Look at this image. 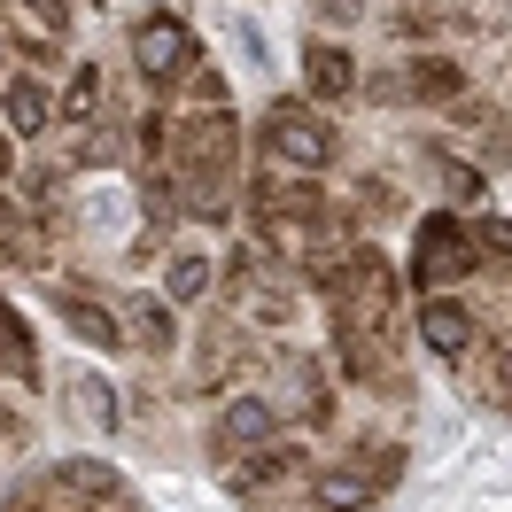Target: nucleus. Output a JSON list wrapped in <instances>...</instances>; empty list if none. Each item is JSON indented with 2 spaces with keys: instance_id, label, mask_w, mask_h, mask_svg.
Segmentation results:
<instances>
[{
  "instance_id": "1",
  "label": "nucleus",
  "mask_w": 512,
  "mask_h": 512,
  "mask_svg": "<svg viewBox=\"0 0 512 512\" xmlns=\"http://www.w3.org/2000/svg\"><path fill=\"white\" fill-rule=\"evenodd\" d=\"M319 233H326L319 179H256V241H264L272 256L319 264Z\"/></svg>"
},
{
  "instance_id": "2",
  "label": "nucleus",
  "mask_w": 512,
  "mask_h": 512,
  "mask_svg": "<svg viewBox=\"0 0 512 512\" xmlns=\"http://www.w3.org/2000/svg\"><path fill=\"white\" fill-rule=\"evenodd\" d=\"M132 70L148 78V86H187L194 70H202V39L179 8H148V16H132Z\"/></svg>"
},
{
  "instance_id": "3",
  "label": "nucleus",
  "mask_w": 512,
  "mask_h": 512,
  "mask_svg": "<svg viewBox=\"0 0 512 512\" xmlns=\"http://www.w3.org/2000/svg\"><path fill=\"white\" fill-rule=\"evenodd\" d=\"M481 272V249H474V225H458V218H419L412 233V288L419 295H443L458 288V280H474Z\"/></svg>"
},
{
  "instance_id": "4",
  "label": "nucleus",
  "mask_w": 512,
  "mask_h": 512,
  "mask_svg": "<svg viewBox=\"0 0 512 512\" xmlns=\"http://www.w3.org/2000/svg\"><path fill=\"white\" fill-rule=\"evenodd\" d=\"M264 148L295 171H326V163L342 156V132L326 125L319 109H303V101H280L272 117H264Z\"/></svg>"
},
{
  "instance_id": "5",
  "label": "nucleus",
  "mask_w": 512,
  "mask_h": 512,
  "mask_svg": "<svg viewBox=\"0 0 512 512\" xmlns=\"http://www.w3.org/2000/svg\"><path fill=\"white\" fill-rule=\"evenodd\" d=\"M233 156H241L233 109H202L179 125V179H233Z\"/></svg>"
},
{
  "instance_id": "6",
  "label": "nucleus",
  "mask_w": 512,
  "mask_h": 512,
  "mask_svg": "<svg viewBox=\"0 0 512 512\" xmlns=\"http://www.w3.org/2000/svg\"><path fill=\"white\" fill-rule=\"evenodd\" d=\"M373 94L381 101H458L466 94V70L450 63V55H419V63H404V70H381Z\"/></svg>"
},
{
  "instance_id": "7",
  "label": "nucleus",
  "mask_w": 512,
  "mask_h": 512,
  "mask_svg": "<svg viewBox=\"0 0 512 512\" xmlns=\"http://www.w3.org/2000/svg\"><path fill=\"white\" fill-rule=\"evenodd\" d=\"M272 435H280V412H272V404H264V396H233V404H225L218 412V427H210V450H218V458H249L256 443H272Z\"/></svg>"
},
{
  "instance_id": "8",
  "label": "nucleus",
  "mask_w": 512,
  "mask_h": 512,
  "mask_svg": "<svg viewBox=\"0 0 512 512\" xmlns=\"http://www.w3.org/2000/svg\"><path fill=\"white\" fill-rule=\"evenodd\" d=\"M303 474V443H256L249 458H225V481L241 489V497H264V489H280V481H295Z\"/></svg>"
},
{
  "instance_id": "9",
  "label": "nucleus",
  "mask_w": 512,
  "mask_h": 512,
  "mask_svg": "<svg viewBox=\"0 0 512 512\" xmlns=\"http://www.w3.org/2000/svg\"><path fill=\"white\" fill-rule=\"evenodd\" d=\"M334 350H342V365H350L365 388L396 381V365H388V326H365V319H334Z\"/></svg>"
},
{
  "instance_id": "10",
  "label": "nucleus",
  "mask_w": 512,
  "mask_h": 512,
  "mask_svg": "<svg viewBox=\"0 0 512 512\" xmlns=\"http://www.w3.org/2000/svg\"><path fill=\"white\" fill-rule=\"evenodd\" d=\"M55 489L86 497L94 512H125V474H117L109 458H63V466H55Z\"/></svg>"
},
{
  "instance_id": "11",
  "label": "nucleus",
  "mask_w": 512,
  "mask_h": 512,
  "mask_svg": "<svg viewBox=\"0 0 512 512\" xmlns=\"http://www.w3.org/2000/svg\"><path fill=\"white\" fill-rule=\"evenodd\" d=\"M419 342L435 357H466L474 350V311L450 303V295H427V303H419Z\"/></svg>"
},
{
  "instance_id": "12",
  "label": "nucleus",
  "mask_w": 512,
  "mask_h": 512,
  "mask_svg": "<svg viewBox=\"0 0 512 512\" xmlns=\"http://www.w3.org/2000/svg\"><path fill=\"white\" fill-rule=\"evenodd\" d=\"M303 86H311V101H350L365 78H357V63L342 55V47L311 39V47H303Z\"/></svg>"
},
{
  "instance_id": "13",
  "label": "nucleus",
  "mask_w": 512,
  "mask_h": 512,
  "mask_svg": "<svg viewBox=\"0 0 512 512\" xmlns=\"http://www.w3.org/2000/svg\"><path fill=\"white\" fill-rule=\"evenodd\" d=\"M373 505H381L373 474H357V466H326V474H311V512H373Z\"/></svg>"
},
{
  "instance_id": "14",
  "label": "nucleus",
  "mask_w": 512,
  "mask_h": 512,
  "mask_svg": "<svg viewBox=\"0 0 512 512\" xmlns=\"http://www.w3.org/2000/svg\"><path fill=\"white\" fill-rule=\"evenodd\" d=\"M55 311H63V326L78 334V342H94V350H125V342H132V334L101 311L94 295H70V288H63V295H55Z\"/></svg>"
},
{
  "instance_id": "15",
  "label": "nucleus",
  "mask_w": 512,
  "mask_h": 512,
  "mask_svg": "<svg viewBox=\"0 0 512 512\" xmlns=\"http://www.w3.org/2000/svg\"><path fill=\"white\" fill-rule=\"evenodd\" d=\"M241 350H249V326H241V319H218V326H210V350H202L194 388H225V381H233V365H241Z\"/></svg>"
},
{
  "instance_id": "16",
  "label": "nucleus",
  "mask_w": 512,
  "mask_h": 512,
  "mask_svg": "<svg viewBox=\"0 0 512 512\" xmlns=\"http://www.w3.org/2000/svg\"><path fill=\"white\" fill-rule=\"evenodd\" d=\"M171 311H179L171 295H148V303H132V342H140L148 357H171V350H179V319H171Z\"/></svg>"
},
{
  "instance_id": "17",
  "label": "nucleus",
  "mask_w": 512,
  "mask_h": 512,
  "mask_svg": "<svg viewBox=\"0 0 512 512\" xmlns=\"http://www.w3.org/2000/svg\"><path fill=\"white\" fill-rule=\"evenodd\" d=\"M210 280H218V264H210L202 249H179V256H171V272H163V295H171V303H202Z\"/></svg>"
},
{
  "instance_id": "18",
  "label": "nucleus",
  "mask_w": 512,
  "mask_h": 512,
  "mask_svg": "<svg viewBox=\"0 0 512 512\" xmlns=\"http://www.w3.org/2000/svg\"><path fill=\"white\" fill-rule=\"evenodd\" d=\"M47 117H55L47 86L39 78H8V132H47Z\"/></svg>"
},
{
  "instance_id": "19",
  "label": "nucleus",
  "mask_w": 512,
  "mask_h": 512,
  "mask_svg": "<svg viewBox=\"0 0 512 512\" xmlns=\"http://www.w3.org/2000/svg\"><path fill=\"white\" fill-rule=\"evenodd\" d=\"M179 210L202 225H225L233 218V194H225V179H179Z\"/></svg>"
},
{
  "instance_id": "20",
  "label": "nucleus",
  "mask_w": 512,
  "mask_h": 512,
  "mask_svg": "<svg viewBox=\"0 0 512 512\" xmlns=\"http://www.w3.org/2000/svg\"><path fill=\"white\" fill-rule=\"evenodd\" d=\"M0 249L16 256V264H47V241H39L32 225H24V210H16V194H0Z\"/></svg>"
},
{
  "instance_id": "21",
  "label": "nucleus",
  "mask_w": 512,
  "mask_h": 512,
  "mask_svg": "<svg viewBox=\"0 0 512 512\" xmlns=\"http://www.w3.org/2000/svg\"><path fill=\"white\" fill-rule=\"evenodd\" d=\"M94 101H101V70L78 63V70H70V94H63V117H70V125H86V117H94Z\"/></svg>"
},
{
  "instance_id": "22",
  "label": "nucleus",
  "mask_w": 512,
  "mask_h": 512,
  "mask_svg": "<svg viewBox=\"0 0 512 512\" xmlns=\"http://www.w3.org/2000/svg\"><path fill=\"white\" fill-rule=\"evenodd\" d=\"M474 249H481V256H505V264H512V218H481V225H474Z\"/></svg>"
},
{
  "instance_id": "23",
  "label": "nucleus",
  "mask_w": 512,
  "mask_h": 512,
  "mask_svg": "<svg viewBox=\"0 0 512 512\" xmlns=\"http://www.w3.org/2000/svg\"><path fill=\"white\" fill-rule=\"evenodd\" d=\"M350 466H357V474H381V481H388V474H396V466H404V450H381V443H373V435H365Z\"/></svg>"
},
{
  "instance_id": "24",
  "label": "nucleus",
  "mask_w": 512,
  "mask_h": 512,
  "mask_svg": "<svg viewBox=\"0 0 512 512\" xmlns=\"http://www.w3.org/2000/svg\"><path fill=\"white\" fill-rule=\"evenodd\" d=\"M435 171H443V187L458 194V202H474V194H481V179H474V163H458V156H435Z\"/></svg>"
},
{
  "instance_id": "25",
  "label": "nucleus",
  "mask_w": 512,
  "mask_h": 512,
  "mask_svg": "<svg viewBox=\"0 0 512 512\" xmlns=\"http://www.w3.org/2000/svg\"><path fill=\"white\" fill-rule=\"evenodd\" d=\"M24 16H32L39 32H70V0H16Z\"/></svg>"
},
{
  "instance_id": "26",
  "label": "nucleus",
  "mask_w": 512,
  "mask_h": 512,
  "mask_svg": "<svg viewBox=\"0 0 512 512\" xmlns=\"http://www.w3.org/2000/svg\"><path fill=\"white\" fill-rule=\"evenodd\" d=\"M78 396H86V412H94L101 427H117V396H109V381H94V373H86V381H78Z\"/></svg>"
},
{
  "instance_id": "27",
  "label": "nucleus",
  "mask_w": 512,
  "mask_h": 512,
  "mask_svg": "<svg viewBox=\"0 0 512 512\" xmlns=\"http://www.w3.org/2000/svg\"><path fill=\"white\" fill-rule=\"evenodd\" d=\"M489 396H497V404L512 412V342L497 350V365H489Z\"/></svg>"
},
{
  "instance_id": "28",
  "label": "nucleus",
  "mask_w": 512,
  "mask_h": 512,
  "mask_svg": "<svg viewBox=\"0 0 512 512\" xmlns=\"http://www.w3.org/2000/svg\"><path fill=\"white\" fill-rule=\"evenodd\" d=\"M319 16H326V24H357V16H365V0H319Z\"/></svg>"
},
{
  "instance_id": "29",
  "label": "nucleus",
  "mask_w": 512,
  "mask_h": 512,
  "mask_svg": "<svg viewBox=\"0 0 512 512\" xmlns=\"http://www.w3.org/2000/svg\"><path fill=\"white\" fill-rule=\"evenodd\" d=\"M78 163H117V140H109V132H94V140L78 148Z\"/></svg>"
},
{
  "instance_id": "30",
  "label": "nucleus",
  "mask_w": 512,
  "mask_h": 512,
  "mask_svg": "<svg viewBox=\"0 0 512 512\" xmlns=\"http://www.w3.org/2000/svg\"><path fill=\"white\" fill-rule=\"evenodd\" d=\"M0 443H24V419L8 412V404H0Z\"/></svg>"
},
{
  "instance_id": "31",
  "label": "nucleus",
  "mask_w": 512,
  "mask_h": 512,
  "mask_svg": "<svg viewBox=\"0 0 512 512\" xmlns=\"http://www.w3.org/2000/svg\"><path fill=\"white\" fill-rule=\"evenodd\" d=\"M0 319H8V303H0Z\"/></svg>"
}]
</instances>
